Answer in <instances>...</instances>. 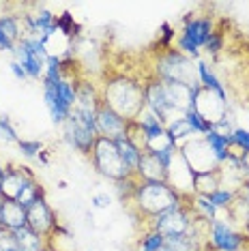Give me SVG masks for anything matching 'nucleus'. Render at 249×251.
I'll return each mask as SVG.
<instances>
[{"instance_id": "nucleus-1", "label": "nucleus", "mask_w": 249, "mask_h": 251, "mask_svg": "<svg viewBox=\"0 0 249 251\" xmlns=\"http://www.w3.org/2000/svg\"><path fill=\"white\" fill-rule=\"evenodd\" d=\"M101 101L116 114H121L124 121L131 123L144 110V82L118 73V75L105 79L103 88H101Z\"/></svg>"}, {"instance_id": "nucleus-2", "label": "nucleus", "mask_w": 249, "mask_h": 251, "mask_svg": "<svg viewBox=\"0 0 249 251\" xmlns=\"http://www.w3.org/2000/svg\"><path fill=\"white\" fill-rule=\"evenodd\" d=\"M129 202L135 206L142 219H152L155 215L166 213V210L178 206L185 202V198H180L172 187H168V182H142L138 180L133 196Z\"/></svg>"}, {"instance_id": "nucleus-3", "label": "nucleus", "mask_w": 249, "mask_h": 251, "mask_svg": "<svg viewBox=\"0 0 249 251\" xmlns=\"http://www.w3.org/2000/svg\"><path fill=\"white\" fill-rule=\"evenodd\" d=\"M155 77H159L161 82H176L191 88L200 86L196 62L183 56L176 48L159 52V58L155 60Z\"/></svg>"}, {"instance_id": "nucleus-4", "label": "nucleus", "mask_w": 249, "mask_h": 251, "mask_svg": "<svg viewBox=\"0 0 249 251\" xmlns=\"http://www.w3.org/2000/svg\"><path fill=\"white\" fill-rule=\"evenodd\" d=\"M213 30H215V24L211 18L187 13L183 20V28H180V32L176 35V41H174V48L183 56H187V58L200 60V50L206 45Z\"/></svg>"}, {"instance_id": "nucleus-5", "label": "nucleus", "mask_w": 249, "mask_h": 251, "mask_svg": "<svg viewBox=\"0 0 249 251\" xmlns=\"http://www.w3.org/2000/svg\"><path fill=\"white\" fill-rule=\"evenodd\" d=\"M62 135H65V142L71 148H75V151L90 157V151H93L95 142L99 138L97 125H95V114L71 110L65 125H62Z\"/></svg>"}, {"instance_id": "nucleus-6", "label": "nucleus", "mask_w": 249, "mask_h": 251, "mask_svg": "<svg viewBox=\"0 0 249 251\" xmlns=\"http://www.w3.org/2000/svg\"><path fill=\"white\" fill-rule=\"evenodd\" d=\"M90 161H93L95 170L103 176V178L118 182L124 178H131V172L127 170V165L123 163L121 152H118V146L114 140L107 138H97L93 151H90Z\"/></svg>"}, {"instance_id": "nucleus-7", "label": "nucleus", "mask_w": 249, "mask_h": 251, "mask_svg": "<svg viewBox=\"0 0 249 251\" xmlns=\"http://www.w3.org/2000/svg\"><path fill=\"white\" fill-rule=\"evenodd\" d=\"M247 243L249 238L243 232V227L236 226L230 217H224V213H219L217 219H213L208 226L206 245L215 251H236L245 247Z\"/></svg>"}, {"instance_id": "nucleus-8", "label": "nucleus", "mask_w": 249, "mask_h": 251, "mask_svg": "<svg viewBox=\"0 0 249 251\" xmlns=\"http://www.w3.org/2000/svg\"><path fill=\"white\" fill-rule=\"evenodd\" d=\"M189 200V198H187ZM178 204V206L166 210V213L155 215L152 219H149V230L159 232L163 238H172V236H180V234H187L191 230V224H194V213H191L189 202Z\"/></svg>"}, {"instance_id": "nucleus-9", "label": "nucleus", "mask_w": 249, "mask_h": 251, "mask_svg": "<svg viewBox=\"0 0 249 251\" xmlns=\"http://www.w3.org/2000/svg\"><path fill=\"white\" fill-rule=\"evenodd\" d=\"M13 60H18L22 69L26 71L28 79L39 82L43 79L45 60H48V50L37 37H22L20 43L13 50Z\"/></svg>"}, {"instance_id": "nucleus-10", "label": "nucleus", "mask_w": 249, "mask_h": 251, "mask_svg": "<svg viewBox=\"0 0 249 251\" xmlns=\"http://www.w3.org/2000/svg\"><path fill=\"white\" fill-rule=\"evenodd\" d=\"M180 155L187 161L191 170L196 174L202 172H213V170H219V161L217 157L213 155L211 146L206 144V140L202 135H196V138L187 140L183 146H180Z\"/></svg>"}, {"instance_id": "nucleus-11", "label": "nucleus", "mask_w": 249, "mask_h": 251, "mask_svg": "<svg viewBox=\"0 0 249 251\" xmlns=\"http://www.w3.org/2000/svg\"><path fill=\"white\" fill-rule=\"evenodd\" d=\"M191 110H196L213 127L215 123L224 121V118L228 116V99H225V97H219L217 93H213V90L198 86Z\"/></svg>"}, {"instance_id": "nucleus-12", "label": "nucleus", "mask_w": 249, "mask_h": 251, "mask_svg": "<svg viewBox=\"0 0 249 251\" xmlns=\"http://www.w3.org/2000/svg\"><path fill=\"white\" fill-rule=\"evenodd\" d=\"M194 178H196V172L187 165L183 155H180V148H178V152L172 157V161H170L168 170H166L168 187H172L180 198L187 200L194 196Z\"/></svg>"}, {"instance_id": "nucleus-13", "label": "nucleus", "mask_w": 249, "mask_h": 251, "mask_svg": "<svg viewBox=\"0 0 249 251\" xmlns=\"http://www.w3.org/2000/svg\"><path fill=\"white\" fill-rule=\"evenodd\" d=\"M58 217H56L54 208L48 204V198H39L35 204H32L30 208L26 210V226L30 227L32 232L41 234L43 238H50L52 236V232L56 230V226H58Z\"/></svg>"}, {"instance_id": "nucleus-14", "label": "nucleus", "mask_w": 249, "mask_h": 251, "mask_svg": "<svg viewBox=\"0 0 249 251\" xmlns=\"http://www.w3.org/2000/svg\"><path fill=\"white\" fill-rule=\"evenodd\" d=\"M32 180H37V176L28 165H9V168H4L2 180H0V196L4 200H15L18 202L22 191Z\"/></svg>"}, {"instance_id": "nucleus-15", "label": "nucleus", "mask_w": 249, "mask_h": 251, "mask_svg": "<svg viewBox=\"0 0 249 251\" xmlns=\"http://www.w3.org/2000/svg\"><path fill=\"white\" fill-rule=\"evenodd\" d=\"M95 125H97V133L99 138H107V140H121L127 135V127L129 121H124L121 114H116L112 107H107L103 101L97 107V114H95Z\"/></svg>"}, {"instance_id": "nucleus-16", "label": "nucleus", "mask_w": 249, "mask_h": 251, "mask_svg": "<svg viewBox=\"0 0 249 251\" xmlns=\"http://www.w3.org/2000/svg\"><path fill=\"white\" fill-rule=\"evenodd\" d=\"M24 37L22 30V15L18 13H0V50L13 54L15 45Z\"/></svg>"}, {"instance_id": "nucleus-17", "label": "nucleus", "mask_w": 249, "mask_h": 251, "mask_svg": "<svg viewBox=\"0 0 249 251\" xmlns=\"http://www.w3.org/2000/svg\"><path fill=\"white\" fill-rule=\"evenodd\" d=\"M135 178L142 182H166V168L152 152L144 151L138 170H135Z\"/></svg>"}, {"instance_id": "nucleus-18", "label": "nucleus", "mask_w": 249, "mask_h": 251, "mask_svg": "<svg viewBox=\"0 0 249 251\" xmlns=\"http://www.w3.org/2000/svg\"><path fill=\"white\" fill-rule=\"evenodd\" d=\"M0 227H7L11 232L26 227V208L15 200H4L0 210Z\"/></svg>"}, {"instance_id": "nucleus-19", "label": "nucleus", "mask_w": 249, "mask_h": 251, "mask_svg": "<svg viewBox=\"0 0 249 251\" xmlns=\"http://www.w3.org/2000/svg\"><path fill=\"white\" fill-rule=\"evenodd\" d=\"M15 243H18V251H43L48 247V238H43L41 234L32 232L30 227H20L13 232Z\"/></svg>"}, {"instance_id": "nucleus-20", "label": "nucleus", "mask_w": 249, "mask_h": 251, "mask_svg": "<svg viewBox=\"0 0 249 251\" xmlns=\"http://www.w3.org/2000/svg\"><path fill=\"white\" fill-rule=\"evenodd\" d=\"M196 69H198V82H200L202 88L213 90V93H217L219 97H225V99H228V93H225L222 79L213 73V69L208 67L206 60H196Z\"/></svg>"}, {"instance_id": "nucleus-21", "label": "nucleus", "mask_w": 249, "mask_h": 251, "mask_svg": "<svg viewBox=\"0 0 249 251\" xmlns=\"http://www.w3.org/2000/svg\"><path fill=\"white\" fill-rule=\"evenodd\" d=\"M222 187V172L213 170V172H202L196 174L194 178V196H211Z\"/></svg>"}, {"instance_id": "nucleus-22", "label": "nucleus", "mask_w": 249, "mask_h": 251, "mask_svg": "<svg viewBox=\"0 0 249 251\" xmlns=\"http://www.w3.org/2000/svg\"><path fill=\"white\" fill-rule=\"evenodd\" d=\"M116 146H118V152H121V159L123 163L127 165V170L135 176V170H138L140 165V159H142V151H140L138 146L133 144V142H129L127 138H121L116 140Z\"/></svg>"}, {"instance_id": "nucleus-23", "label": "nucleus", "mask_w": 249, "mask_h": 251, "mask_svg": "<svg viewBox=\"0 0 249 251\" xmlns=\"http://www.w3.org/2000/svg\"><path fill=\"white\" fill-rule=\"evenodd\" d=\"M166 135L170 138V142H172L174 146H183L187 140H191V138H196V133H194V129L187 125L185 121V116L183 118H178V121H172L170 125H166Z\"/></svg>"}, {"instance_id": "nucleus-24", "label": "nucleus", "mask_w": 249, "mask_h": 251, "mask_svg": "<svg viewBox=\"0 0 249 251\" xmlns=\"http://www.w3.org/2000/svg\"><path fill=\"white\" fill-rule=\"evenodd\" d=\"M202 138L206 140V144L211 146V151H213V155L217 157V161L219 165L228 161V157H230V138H224V135H219L217 131H208V133H204Z\"/></svg>"}, {"instance_id": "nucleus-25", "label": "nucleus", "mask_w": 249, "mask_h": 251, "mask_svg": "<svg viewBox=\"0 0 249 251\" xmlns=\"http://www.w3.org/2000/svg\"><path fill=\"white\" fill-rule=\"evenodd\" d=\"M56 26H58V32L62 37H67L69 41L77 39L82 35V26L75 22V18L69 13V11H62V13L56 18Z\"/></svg>"}, {"instance_id": "nucleus-26", "label": "nucleus", "mask_w": 249, "mask_h": 251, "mask_svg": "<svg viewBox=\"0 0 249 251\" xmlns=\"http://www.w3.org/2000/svg\"><path fill=\"white\" fill-rule=\"evenodd\" d=\"M236 196H239L236 191H230V189H225V187H219L217 191H213L211 196H206V198L211 200V204L219 210V213H228V210L232 208V204H234Z\"/></svg>"}, {"instance_id": "nucleus-27", "label": "nucleus", "mask_w": 249, "mask_h": 251, "mask_svg": "<svg viewBox=\"0 0 249 251\" xmlns=\"http://www.w3.org/2000/svg\"><path fill=\"white\" fill-rule=\"evenodd\" d=\"M163 245H166V238H163L159 232L146 230L142 236H140L138 247H140V251H161Z\"/></svg>"}, {"instance_id": "nucleus-28", "label": "nucleus", "mask_w": 249, "mask_h": 251, "mask_svg": "<svg viewBox=\"0 0 249 251\" xmlns=\"http://www.w3.org/2000/svg\"><path fill=\"white\" fill-rule=\"evenodd\" d=\"M185 121H187V125H189L191 129H194L196 135H204V133H208V131L213 129L211 125H208L196 110H189V112H187V114H185Z\"/></svg>"}, {"instance_id": "nucleus-29", "label": "nucleus", "mask_w": 249, "mask_h": 251, "mask_svg": "<svg viewBox=\"0 0 249 251\" xmlns=\"http://www.w3.org/2000/svg\"><path fill=\"white\" fill-rule=\"evenodd\" d=\"M0 140L9 142V144H18L20 142L18 131H15L13 123H11V118L7 114H0Z\"/></svg>"}, {"instance_id": "nucleus-30", "label": "nucleus", "mask_w": 249, "mask_h": 251, "mask_svg": "<svg viewBox=\"0 0 249 251\" xmlns=\"http://www.w3.org/2000/svg\"><path fill=\"white\" fill-rule=\"evenodd\" d=\"M18 148L24 159H39V155L43 152V144L39 140H20Z\"/></svg>"}, {"instance_id": "nucleus-31", "label": "nucleus", "mask_w": 249, "mask_h": 251, "mask_svg": "<svg viewBox=\"0 0 249 251\" xmlns=\"http://www.w3.org/2000/svg\"><path fill=\"white\" fill-rule=\"evenodd\" d=\"M176 28H174L170 22H163L161 24V35H159V52H163V50H170L174 48V41H176Z\"/></svg>"}, {"instance_id": "nucleus-32", "label": "nucleus", "mask_w": 249, "mask_h": 251, "mask_svg": "<svg viewBox=\"0 0 249 251\" xmlns=\"http://www.w3.org/2000/svg\"><path fill=\"white\" fill-rule=\"evenodd\" d=\"M224 41H225L224 32L215 28V30H213V35L208 37V41H206V45H204V48H202V50H206V54H211L213 58H215V56H219V52H222V50H224Z\"/></svg>"}, {"instance_id": "nucleus-33", "label": "nucleus", "mask_w": 249, "mask_h": 251, "mask_svg": "<svg viewBox=\"0 0 249 251\" xmlns=\"http://www.w3.org/2000/svg\"><path fill=\"white\" fill-rule=\"evenodd\" d=\"M90 204H93L95 208H107L112 204V198H110V193L107 191H99V193H95L93 198H90Z\"/></svg>"}, {"instance_id": "nucleus-34", "label": "nucleus", "mask_w": 249, "mask_h": 251, "mask_svg": "<svg viewBox=\"0 0 249 251\" xmlns=\"http://www.w3.org/2000/svg\"><path fill=\"white\" fill-rule=\"evenodd\" d=\"M9 71H11V73H13V77H15V79H18V82H26V79H28V75H26V71H24V69H22V65H20V62H18V60H11V62H9Z\"/></svg>"}, {"instance_id": "nucleus-35", "label": "nucleus", "mask_w": 249, "mask_h": 251, "mask_svg": "<svg viewBox=\"0 0 249 251\" xmlns=\"http://www.w3.org/2000/svg\"><path fill=\"white\" fill-rule=\"evenodd\" d=\"M239 198L243 200V202H245V206L249 208V180H247L245 185L241 187V191H239Z\"/></svg>"}, {"instance_id": "nucleus-36", "label": "nucleus", "mask_w": 249, "mask_h": 251, "mask_svg": "<svg viewBox=\"0 0 249 251\" xmlns=\"http://www.w3.org/2000/svg\"><path fill=\"white\" fill-rule=\"evenodd\" d=\"M243 232H245V234H247V238H249V215H247L245 224H243Z\"/></svg>"}, {"instance_id": "nucleus-37", "label": "nucleus", "mask_w": 249, "mask_h": 251, "mask_svg": "<svg viewBox=\"0 0 249 251\" xmlns=\"http://www.w3.org/2000/svg\"><path fill=\"white\" fill-rule=\"evenodd\" d=\"M236 251H249V243L245 245V247H241V249H236Z\"/></svg>"}, {"instance_id": "nucleus-38", "label": "nucleus", "mask_w": 249, "mask_h": 251, "mask_svg": "<svg viewBox=\"0 0 249 251\" xmlns=\"http://www.w3.org/2000/svg\"><path fill=\"white\" fill-rule=\"evenodd\" d=\"M43 251H56V249H54V247H52V245H48V247H45V249H43Z\"/></svg>"}, {"instance_id": "nucleus-39", "label": "nucleus", "mask_w": 249, "mask_h": 251, "mask_svg": "<svg viewBox=\"0 0 249 251\" xmlns=\"http://www.w3.org/2000/svg\"><path fill=\"white\" fill-rule=\"evenodd\" d=\"M2 204H4V198L0 196V210H2Z\"/></svg>"}]
</instances>
